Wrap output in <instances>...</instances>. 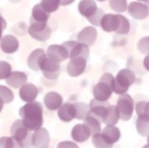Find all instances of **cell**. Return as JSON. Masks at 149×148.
Wrapping results in <instances>:
<instances>
[{
    "mask_svg": "<svg viewBox=\"0 0 149 148\" xmlns=\"http://www.w3.org/2000/svg\"><path fill=\"white\" fill-rule=\"evenodd\" d=\"M19 115L30 131L40 129L43 124V107L38 101H31L19 110Z\"/></svg>",
    "mask_w": 149,
    "mask_h": 148,
    "instance_id": "obj_1",
    "label": "cell"
},
{
    "mask_svg": "<svg viewBox=\"0 0 149 148\" xmlns=\"http://www.w3.org/2000/svg\"><path fill=\"white\" fill-rule=\"evenodd\" d=\"M114 76L111 73H105L101 76L100 81L93 87L94 98L100 101H106L112 94V82Z\"/></svg>",
    "mask_w": 149,
    "mask_h": 148,
    "instance_id": "obj_2",
    "label": "cell"
},
{
    "mask_svg": "<svg viewBox=\"0 0 149 148\" xmlns=\"http://www.w3.org/2000/svg\"><path fill=\"white\" fill-rule=\"evenodd\" d=\"M11 134L12 138L18 145V147H29L31 145V135L30 130L21 120L15 121L12 125Z\"/></svg>",
    "mask_w": 149,
    "mask_h": 148,
    "instance_id": "obj_3",
    "label": "cell"
},
{
    "mask_svg": "<svg viewBox=\"0 0 149 148\" xmlns=\"http://www.w3.org/2000/svg\"><path fill=\"white\" fill-rule=\"evenodd\" d=\"M116 108L120 118L124 121H129L133 116L134 104L132 97L129 94H122L117 101Z\"/></svg>",
    "mask_w": 149,
    "mask_h": 148,
    "instance_id": "obj_4",
    "label": "cell"
},
{
    "mask_svg": "<svg viewBox=\"0 0 149 148\" xmlns=\"http://www.w3.org/2000/svg\"><path fill=\"white\" fill-rule=\"evenodd\" d=\"M39 69L47 79L55 80L60 73V65L58 62L49 58L47 55L44 56L39 63Z\"/></svg>",
    "mask_w": 149,
    "mask_h": 148,
    "instance_id": "obj_5",
    "label": "cell"
},
{
    "mask_svg": "<svg viewBox=\"0 0 149 148\" xmlns=\"http://www.w3.org/2000/svg\"><path fill=\"white\" fill-rule=\"evenodd\" d=\"M62 45L67 49L68 53V58H73L81 57L85 58L86 60L88 59L90 50H89V47L86 44L80 43L78 41L70 40L64 42Z\"/></svg>",
    "mask_w": 149,
    "mask_h": 148,
    "instance_id": "obj_6",
    "label": "cell"
},
{
    "mask_svg": "<svg viewBox=\"0 0 149 148\" xmlns=\"http://www.w3.org/2000/svg\"><path fill=\"white\" fill-rule=\"evenodd\" d=\"M135 74L130 69L124 68L118 72L116 78H114V82L122 87L126 92L129 90L130 86L134 83Z\"/></svg>",
    "mask_w": 149,
    "mask_h": 148,
    "instance_id": "obj_7",
    "label": "cell"
},
{
    "mask_svg": "<svg viewBox=\"0 0 149 148\" xmlns=\"http://www.w3.org/2000/svg\"><path fill=\"white\" fill-rule=\"evenodd\" d=\"M87 66V60L81 57L71 58V61L68 63L67 72L70 76L76 77L82 74Z\"/></svg>",
    "mask_w": 149,
    "mask_h": 148,
    "instance_id": "obj_8",
    "label": "cell"
},
{
    "mask_svg": "<svg viewBox=\"0 0 149 148\" xmlns=\"http://www.w3.org/2000/svg\"><path fill=\"white\" fill-rule=\"evenodd\" d=\"M49 141L50 139L47 129L41 127L35 130V133L31 136V145L35 147H48Z\"/></svg>",
    "mask_w": 149,
    "mask_h": 148,
    "instance_id": "obj_9",
    "label": "cell"
},
{
    "mask_svg": "<svg viewBox=\"0 0 149 148\" xmlns=\"http://www.w3.org/2000/svg\"><path fill=\"white\" fill-rule=\"evenodd\" d=\"M128 8L130 16L136 20H143L148 16V8L139 2H132Z\"/></svg>",
    "mask_w": 149,
    "mask_h": 148,
    "instance_id": "obj_10",
    "label": "cell"
},
{
    "mask_svg": "<svg viewBox=\"0 0 149 148\" xmlns=\"http://www.w3.org/2000/svg\"><path fill=\"white\" fill-rule=\"evenodd\" d=\"M97 37V31L92 26H87L83 28L77 35V40L80 43L87 46H91L96 41Z\"/></svg>",
    "mask_w": 149,
    "mask_h": 148,
    "instance_id": "obj_11",
    "label": "cell"
},
{
    "mask_svg": "<svg viewBox=\"0 0 149 148\" xmlns=\"http://www.w3.org/2000/svg\"><path fill=\"white\" fill-rule=\"evenodd\" d=\"M47 56L56 62H62L68 58L67 49L60 44H51L47 49Z\"/></svg>",
    "mask_w": 149,
    "mask_h": 148,
    "instance_id": "obj_12",
    "label": "cell"
},
{
    "mask_svg": "<svg viewBox=\"0 0 149 148\" xmlns=\"http://www.w3.org/2000/svg\"><path fill=\"white\" fill-rule=\"evenodd\" d=\"M49 13L44 9L40 3L34 6L32 15L30 20L31 24H47Z\"/></svg>",
    "mask_w": 149,
    "mask_h": 148,
    "instance_id": "obj_13",
    "label": "cell"
},
{
    "mask_svg": "<svg viewBox=\"0 0 149 148\" xmlns=\"http://www.w3.org/2000/svg\"><path fill=\"white\" fill-rule=\"evenodd\" d=\"M0 47L6 54H13L19 48V42L14 35H7L1 39Z\"/></svg>",
    "mask_w": 149,
    "mask_h": 148,
    "instance_id": "obj_14",
    "label": "cell"
},
{
    "mask_svg": "<svg viewBox=\"0 0 149 148\" xmlns=\"http://www.w3.org/2000/svg\"><path fill=\"white\" fill-rule=\"evenodd\" d=\"M120 23L118 14H104L101 20L100 26L106 32L116 31Z\"/></svg>",
    "mask_w": 149,
    "mask_h": 148,
    "instance_id": "obj_15",
    "label": "cell"
},
{
    "mask_svg": "<svg viewBox=\"0 0 149 148\" xmlns=\"http://www.w3.org/2000/svg\"><path fill=\"white\" fill-rule=\"evenodd\" d=\"M19 96L22 100L25 102H31L36 99L38 96V89L34 84L28 83L20 87Z\"/></svg>",
    "mask_w": 149,
    "mask_h": 148,
    "instance_id": "obj_16",
    "label": "cell"
},
{
    "mask_svg": "<svg viewBox=\"0 0 149 148\" xmlns=\"http://www.w3.org/2000/svg\"><path fill=\"white\" fill-rule=\"evenodd\" d=\"M76 108L74 104L67 103L61 105L58 108V116L63 122H70L76 118Z\"/></svg>",
    "mask_w": 149,
    "mask_h": 148,
    "instance_id": "obj_17",
    "label": "cell"
},
{
    "mask_svg": "<svg viewBox=\"0 0 149 148\" xmlns=\"http://www.w3.org/2000/svg\"><path fill=\"white\" fill-rule=\"evenodd\" d=\"M27 81V76L25 72H13L6 78V83L13 88H20L25 85Z\"/></svg>",
    "mask_w": 149,
    "mask_h": 148,
    "instance_id": "obj_18",
    "label": "cell"
},
{
    "mask_svg": "<svg viewBox=\"0 0 149 148\" xmlns=\"http://www.w3.org/2000/svg\"><path fill=\"white\" fill-rule=\"evenodd\" d=\"M108 105L109 104L106 103V101H100V100L94 99V100H91L90 105H89V109H90L91 114L95 115L96 118L102 123V120L106 115Z\"/></svg>",
    "mask_w": 149,
    "mask_h": 148,
    "instance_id": "obj_19",
    "label": "cell"
},
{
    "mask_svg": "<svg viewBox=\"0 0 149 148\" xmlns=\"http://www.w3.org/2000/svg\"><path fill=\"white\" fill-rule=\"evenodd\" d=\"M44 103L48 110H56L62 105L63 98L57 92L50 91V92H48L45 96Z\"/></svg>",
    "mask_w": 149,
    "mask_h": 148,
    "instance_id": "obj_20",
    "label": "cell"
},
{
    "mask_svg": "<svg viewBox=\"0 0 149 148\" xmlns=\"http://www.w3.org/2000/svg\"><path fill=\"white\" fill-rule=\"evenodd\" d=\"M91 133L85 124H77L72 129V138L77 142H84L90 138Z\"/></svg>",
    "mask_w": 149,
    "mask_h": 148,
    "instance_id": "obj_21",
    "label": "cell"
},
{
    "mask_svg": "<svg viewBox=\"0 0 149 148\" xmlns=\"http://www.w3.org/2000/svg\"><path fill=\"white\" fill-rule=\"evenodd\" d=\"M83 120H84V124L90 130L91 135H94V134L101 133V122L93 114H91L90 110L88 111V113Z\"/></svg>",
    "mask_w": 149,
    "mask_h": 148,
    "instance_id": "obj_22",
    "label": "cell"
},
{
    "mask_svg": "<svg viewBox=\"0 0 149 148\" xmlns=\"http://www.w3.org/2000/svg\"><path fill=\"white\" fill-rule=\"evenodd\" d=\"M97 9V5L94 0H81L78 4L80 14L85 17H90Z\"/></svg>",
    "mask_w": 149,
    "mask_h": 148,
    "instance_id": "obj_23",
    "label": "cell"
},
{
    "mask_svg": "<svg viewBox=\"0 0 149 148\" xmlns=\"http://www.w3.org/2000/svg\"><path fill=\"white\" fill-rule=\"evenodd\" d=\"M46 54L45 53L42 49H36L34 51L31 53L29 57L27 58V65L29 68L33 71H38L39 63L42 59L44 56H45Z\"/></svg>",
    "mask_w": 149,
    "mask_h": 148,
    "instance_id": "obj_24",
    "label": "cell"
},
{
    "mask_svg": "<svg viewBox=\"0 0 149 148\" xmlns=\"http://www.w3.org/2000/svg\"><path fill=\"white\" fill-rule=\"evenodd\" d=\"M101 134L106 142L112 146L120 138V129L115 126H106Z\"/></svg>",
    "mask_w": 149,
    "mask_h": 148,
    "instance_id": "obj_25",
    "label": "cell"
},
{
    "mask_svg": "<svg viewBox=\"0 0 149 148\" xmlns=\"http://www.w3.org/2000/svg\"><path fill=\"white\" fill-rule=\"evenodd\" d=\"M120 119L119 112L115 105H108L106 115L104 116L102 122L105 123L107 126H115Z\"/></svg>",
    "mask_w": 149,
    "mask_h": 148,
    "instance_id": "obj_26",
    "label": "cell"
},
{
    "mask_svg": "<svg viewBox=\"0 0 149 148\" xmlns=\"http://www.w3.org/2000/svg\"><path fill=\"white\" fill-rule=\"evenodd\" d=\"M148 115H139L136 121V128L138 133L143 137L148 136Z\"/></svg>",
    "mask_w": 149,
    "mask_h": 148,
    "instance_id": "obj_27",
    "label": "cell"
},
{
    "mask_svg": "<svg viewBox=\"0 0 149 148\" xmlns=\"http://www.w3.org/2000/svg\"><path fill=\"white\" fill-rule=\"evenodd\" d=\"M118 17L120 20V23H119V26L116 31V32L120 35L128 34L130 31V23L129 20L127 19L125 16L120 14H118Z\"/></svg>",
    "mask_w": 149,
    "mask_h": 148,
    "instance_id": "obj_28",
    "label": "cell"
},
{
    "mask_svg": "<svg viewBox=\"0 0 149 148\" xmlns=\"http://www.w3.org/2000/svg\"><path fill=\"white\" fill-rule=\"evenodd\" d=\"M51 29L49 26L45 29H44L43 31L37 32H29L30 35L38 41H46L51 36Z\"/></svg>",
    "mask_w": 149,
    "mask_h": 148,
    "instance_id": "obj_29",
    "label": "cell"
},
{
    "mask_svg": "<svg viewBox=\"0 0 149 148\" xmlns=\"http://www.w3.org/2000/svg\"><path fill=\"white\" fill-rule=\"evenodd\" d=\"M0 98L4 104H8L14 99V95L12 90L7 86L0 85Z\"/></svg>",
    "mask_w": 149,
    "mask_h": 148,
    "instance_id": "obj_30",
    "label": "cell"
},
{
    "mask_svg": "<svg viewBox=\"0 0 149 148\" xmlns=\"http://www.w3.org/2000/svg\"><path fill=\"white\" fill-rule=\"evenodd\" d=\"M91 141H92V144L95 147L108 148L113 147L112 145L109 144L106 142L101 133L92 135V140Z\"/></svg>",
    "mask_w": 149,
    "mask_h": 148,
    "instance_id": "obj_31",
    "label": "cell"
},
{
    "mask_svg": "<svg viewBox=\"0 0 149 148\" xmlns=\"http://www.w3.org/2000/svg\"><path fill=\"white\" fill-rule=\"evenodd\" d=\"M75 108H76V119L79 120H84V118L86 117V115L89 111V105L86 103H76L74 104Z\"/></svg>",
    "mask_w": 149,
    "mask_h": 148,
    "instance_id": "obj_32",
    "label": "cell"
},
{
    "mask_svg": "<svg viewBox=\"0 0 149 148\" xmlns=\"http://www.w3.org/2000/svg\"><path fill=\"white\" fill-rule=\"evenodd\" d=\"M59 4H60V0H41V3H40L44 9L49 13L58 10Z\"/></svg>",
    "mask_w": 149,
    "mask_h": 148,
    "instance_id": "obj_33",
    "label": "cell"
},
{
    "mask_svg": "<svg viewBox=\"0 0 149 148\" xmlns=\"http://www.w3.org/2000/svg\"><path fill=\"white\" fill-rule=\"evenodd\" d=\"M110 6L117 13H124L127 9V0H110Z\"/></svg>",
    "mask_w": 149,
    "mask_h": 148,
    "instance_id": "obj_34",
    "label": "cell"
},
{
    "mask_svg": "<svg viewBox=\"0 0 149 148\" xmlns=\"http://www.w3.org/2000/svg\"><path fill=\"white\" fill-rule=\"evenodd\" d=\"M103 16H104V12L101 9H100V8H97L96 12L94 13V14H92L90 17H88L87 20L93 26H100L101 20Z\"/></svg>",
    "mask_w": 149,
    "mask_h": 148,
    "instance_id": "obj_35",
    "label": "cell"
},
{
    "mask_svg": "<svg viewBox=\"0 0 149 148\" xmlns=\"http://www.w3.org/2000/svg\"><path fill=\"white\" fill-rule=\"evenodd\" d=\"M12 72V67L8 63L0 61V80L6 79Z\"/></svg>",
    "mask_w": 149,
    "mask_h": 148,
    "instance_id": "obj_36",
    "label": "cell"
},
{
    "mask_svg": "<svg viewBox=\"0 0 149 148\" xmlns=\"http://www.w3.org/2000/svg\"><path fill=\"white\" fill-rule=\"evenodd\" d=\"M0 147H18V145L13 138H0Z\"/></svg>",
    "mask_w": 149,
    "mask_h": 148,
    "instance_id": "obj_37",
    "label": "cell"
},
{
    "mask_svg": "<svg viewBox=\"0 0 149 148\" xmlns=\"http://www.w3.org/2000/svg\"><path fill=\"white\" fill-rule=\"evenodd\" d=\"M148 102L147 101H140L136 105V113L138 116L143 115H148L149 108Z\"/></svg>",
    "mask_w": 149,
    "mask_h": 148,
    "instance_id": "obj_38",
    "label": "cell"
},
{
    "mask_svg": "<svg viewBox=\"0 0 149 148\" xmlns=\"http://www.w3.org/2000/svg\"><path fill=\"white\" fill-rule=\"evenodd\" d=\"M148 37H144L141 39L138 44V48L142 54L148 53Z\"/></svg>",
    "mask_w": 149,
    "mask_h": 148,
    "instance_id": "obj_39",
    "label": "cell"
},
{
    "mask_svg": "<svg viewBox=\"0 0 149 148\" xmlns=\"http://www.w3.org/2000/svg\"><path fill=\"white\" fill-rule=\"evenodd\" d=\"M58 147H77V146L71 142H63L58 145Z\"/></svg>",
    "mask_w": 149,
    "mask_h": 148,
    "instance_id": "obj_40",
    "label": "cell"
},
{
    "mask_svg": "<svg viewBox=\"0 0 149 148\" xmlns=\"http://www.w3.org/2000/svg\"><path fill=\"white\" fill-rule=\"evenodd\" d=\"M6 28H7V22H6L4 18L0 14V29L2 31H4Z\"/></svg>",
    "mask_w": 149,
    "mask_h": 148,
    "instance_id": "obj_41",
    "label": "cell"
},
{
    "mask_svg": "<svg viewBox=\"0 0 149 148\" xmlns=\"http://www.w3.org/2000/svg\"><path fill=\"white\" fill-rule=\"evenodd\" d=\"M75 0H60V4L62 6H68V5L72 3Z\"/></svg>",
    "mask_w": 149,
    "mask_h": 148,
    "instance_id": "obj_42",
    "label": "cell"
},
{
    "mask_svg": "<svg viewBox=\"0 0 149 148\" xmlns=\"http://www.w3.org/2000/svg\"><path fill=\"white\" fill-rule=\"evenodd\" d=\"M148 56H146V58H145L144 59V67H146L147 70H148Z\"/></svg>",
    "mask_w": 149,
    "mask_h": 148,
    "instance_id": "obj_43",
    "label": "cell"
},
{
    "mask_svg": "<svg viewBox=\"0 0 149 148\" xmlns=\"http://www.w3.org/2000/svg\"><path fill=\"white\" fill-rule=\"evenodd\" d=\"M3 100H1V98H0V112L2 111V110H3Z\"/></svg>",
    "mask_w": 149,
    "mask_h": 148,
    "instance_id": "obj_44",
    "label": "cell"
},
{
    "mask_svg": "<svg viewBox=\"0 0 149 148\" xmlns=\"http://www.w3.org/2000/svg\"><path fill=\"white\" fill-rule=\"evenodd\" d=\"M3 31H2V30L0 29V40H1V39H2V33H3Z\"/></svg>",
    "mask_w": 149,
    "mask_h": 148,
    "instance_id": "obj_45",
    "label": "cell"
},
{
    "mask_svg": "<svg viewBox=\"0 0 149 148\" xmlns=\"http://www.w3.org/2000/svg\"><path fill=\"white\" fill-rule=\"evenodd\" d=\"M139 1H143V2H146V1H148V0H139Z\"/></svg>",
    "mask_w": 149,
    "mask_h": 148,
    "instance_id": "obj_46",
    "label": "cell"
},
{
    "mask_svg": "<svg viewBox=\"0 0 149 148\" xmlns=\"http://www.w3.org/2000/svg\"><path fill=\"white\" fill-rule=\"evenodd\" d=\"M98 1H101H101H105V0H98Z\"/></svg>",
    "mask_w": 149,
    "mask_h": 148,
    "instance_id": "obj_47",
    "label": "cell"
}]
</instances>
